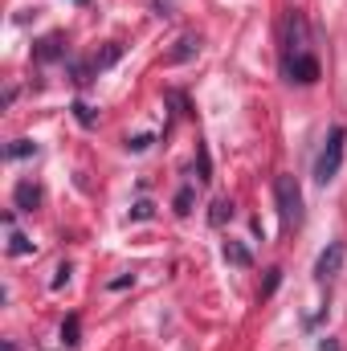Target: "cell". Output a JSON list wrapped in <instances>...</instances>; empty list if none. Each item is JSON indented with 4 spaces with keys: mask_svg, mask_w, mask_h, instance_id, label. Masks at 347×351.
<instances>
[{
    "mask_svg": "<svg viewBox=\"0 0 347 351\" xmlns=\"http://www.w3.org/2000/svg\"><path fill=\"white\" fill-rule=\"evenodd\" d=\"M74 110H78V119H82V123H86V127H90V123H94V114H90V106H86V102H78V106H74Z\"/></svg>",
    "mask_w": 347,
    "mask_h": 351,
    "instance_id": "obj_15",
    "label": "cell"
},
{
    "mask_svg": "<svg viewBox=\"0 0 347 351\" xmlns=\"http://www.w3.org/2000/svg\"><path fill=\"white\" fill-rule=\"evenodd\" d=\"M225 217H233V204H225V200H221V204H217V213H213V221H217V225H221V221H225Z\"/></svg>",
    "mask_w": 347,
    "mask_h": 351,
    "instance_id": "obj_14",
    "label": "cell"
},
{
    "mask_svg": "<svg viewBox=\"0 0 347 351\" xmlns=\"http://www.w3.org/2000/svg\"><path fill=\"white\" fill-rule=\"evenodd\" d=\"M37 200H41V188H37L33 180H21V184H16V208L33 213V208H37Z\"/></svg>",
    "mask_w": 347,
    "mask_h": 351,
    "instance_id": "obj_6",
    "label": "cell"
},
{
    "mask_svg": "<svg viewBox=\"0 0 347 351\" xmlns=\"http://www.w3.org/2000/svg\"><path fill=\"white\" fill-rule=\"evenodd\" d=\"M21 156H33V143H29V139H16V143L8 147V160H21Z\"/></svg>",
    "mask_w": 347,
    "mask_h": 351,
    "instance_id": "obj_12",
    "label": "cell"
},
{
    "mask_svg": "<svg viewBox=\"0 0 347 351\" xmlns=\"http://www.w3.org/2000/svg\"><path fill=\"white\" fill-rule=\"evenodd\" d=\"M192 53H200V37H180L176 49L168 53V62H184V58H192Z\"/></svg>",
    "mask_w": 347,
    "mask_h": 351,
    "instance_id": "obj_8",
    "label": "cell"
},
{
    "mask_svg": "<svg viewBox=\"0 0 347 351\" xmlns=\"http://www.w3.org/2000/svg\"><path fill=\"white\" fill-rule=\"evenodd\" d=\"M62 343H66V348L78 343V315H70V319L62 323Z\"/></svg>",
    "mask_w": 347,
    "mask_h": 351,
    "instance_id": "obj_10",
    "label": "cell"
},
{
    "mask_svg": "<svg viewBox=\"0 0 347 351\" xmlns=\"http://www.w3.org/2000/svg\"><path fill=\"white\" fill-rule=\"evenodd\" d=\"M78 4H86V0H78Z\"/></svg>",
    "mask_w": 347,
    "mask_h": 351,
    "instance_id": "obj_17",
    "label": "cell"
},
{
    "mask_svg": "<svg viewBox=\"0 0 347 351\" xmlns=\"http://www.w3.org/2000/svg\"><path fill=\"white\" fill-rule=\"evenodd\" d=\"M286 78H290V82H302V86L319 82V58H315V53H294V58H286Z\"/></svg>",
    "mask_w": 347,
    "mask_h": 351,
    "instance_id": "obj_3",
    "label": "cell"
},
{
    "mask_svg": "<svg viewBox=\"0 0 347 351\" xmlns=\"http://www.w3.org/2000/svg\"><path fill=\"white\" fill-rule=\"evenodd\" d=\"M176 213H180V217H188V213H192V188H184V192L176 196Z\"/></svg>",
    "mask_w": 347,
    "mask_h": 351,
    "instance_id": "obj_13",
    "label": "cell"
},
{
    "mask_svg": "<svg viewBox=\"0 0 347 351\" xmlns=\"http://www.w3.org/2000/svg\"><path fill=\"white\" fill-rule=\"evenodd\" d=\"M225 258H229L233 265H241V269H246V265L254 262V258H250V250H246L241 241H229V245H225Z\"/></svg>",
    "mask_w": 347,
    "mask_h": 351,
    "instance_id": "obj_9",
    "label": "cell"
},
{
    "mask_svg": "<svg viewBox=\"0 0 347 351\" xmlns=\"http://www.w3.org/2000/svg\"><path fill=\"white\" fill-rule=\"evenodd\" d=\"M4 225H8V254H12V258H25V254H33L29 237H25V233H16V229H12V221H4Z\"/></svg>",
    "mask_w": 347,
    "mask_h": 351,
    "instance_id": "obj_7",
    "label": "cell"
},
{
    "mask_svg": "<svg viewBox=\"0 0 347 351\" xmlns=\"http://www.w3.org/2000/svg\"><path fill=\"white\" fill-rule=\"evenodd\" d=\"M294 53H311L307 49V21H302V12H294L290 25H286V58H294Z\"/></svg>",
    "mask_w": 347,
    "mask_h": 351,
    "instance_id": "obj_5",
    "label": "cell"
},
{
    "mask_svg": "<svg viewBox=\"0 0 347 351\" xmlns=\"http://www.w3.org/2000/svg\"><path fill=\"white\" fill-rule=\"evenodd\" d=\"M344 258H347V245L344 241H331V245L319 254V262H315V278H319V282H331V278L344 269Z\"/></svg>",
    "mask_w": 347,
    "mask_h": 351,
    "instance_id": "obj_4",
    "label": "cell"
},
{
    "mask_svg": "<svg viewBox=\"0 0 347 351\" xmlns=\"http://www.w3.org/2000/svg\"><path fill=\"white\" fill-rule=\"evenodd\" d=\"M58 53H62V49H58V37H45V41H41V49H37V58H41V62H49V58H58Z\"/></svg>",
    "mask_w": 347,
    "mask_h": 351,
    "instance_id": "obj_11",
    "label": "cell"
},
{
    "mask_svg": "<svg viewBox=\"0 0 347 351\" xmlns=\"http://www.w3.org/2000/svg\"><path fill=\"white\" fill-rule=\"evenodd\" d=\"M70 282V265H58V278H53V286H66Z\"/></svg>",
    "mask_w": 347,
    "mask_h": 351,
    "instance_id": "obj_16",
    "label": "cell"
},
{
    "mask_svg": "<svg viewBox=\"0 0 347 351\" xmlns=\"http://www.w3.org/2000/svg\"><path fill=\"white\" fill-rule=\"evenodd\" d=\"M344 139H347L344 127H331V135H327V143H323V152L315 160V180L319 184H331L339 176V168H344Z\"/></svg>",
    "mask_w": 347,
    "mask_h": 351,
    "instance_id": "obj_1",
    "label": "cell"
},
{
    "mask_svg": "<svg viewBox=\"0 0 347 351\" xmlns=\"http://www.w3.org/2000/svg\"><path fill=\"white\" fill-rule=\"evenodd\" d=\"M274 200H278V217H282L286 229L302 221V192H298L294 176H278L274 180Z\"/></svg>",
    "mask_w": 347,
    "mask_h": 351,
    "instance_id": "obj_2",
    "label": "cell"
}]
</instances>
